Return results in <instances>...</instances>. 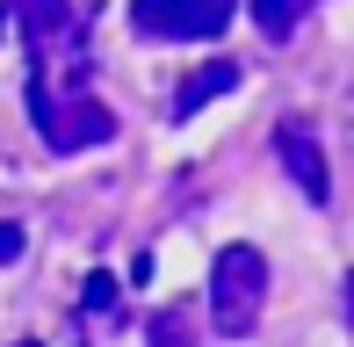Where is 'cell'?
Listing matches in <instances>:
<instances>
[{
	"label": "cell",
	"instance_id": "7",
	"mask_svg": "<svg viewBox=\"0 0 354 347\" xmlns=\"http://www.w3.org/2000/svg\"><path fill=\"white\" fill-rule=\"evenodd\" d=\"M246 8H253V22H261V37H275V44L304 22V0H246Z\"/></svg>",
	"mask_w": 354,
	"mask_h": 347
},
{
	"label": "cell",
	"instance_id": "12",
	"mask_svg": "<svg viewBox=\"0 0 354 347\" xmlns=\"http://www.w3.org/2000/svg\"><path fill=\"white\" fill-rule=\"evenodd\" d=\"M0 37H8V0H0Z\"/></svg>",
	"mask_w": 354,
	"mask_h": 347
},
{
	"label": "cell",
	"instance_id": "9",
	"mask_svg": "<svg viewBox=\"0 0 354 347\" xmlns=\"http://www.w3.org/2000/svg\"><path fill=\"white\" fill-rule=\"evenodd\" d=\"M87 311H116V275H87V297H80Z\"/></svg>",
	"mask_w": 354,
	"mask_h": 347
},
{
	"label": "cell",
	"instance_id": "10",
	"mask_svg": "<svg viewBox=\"0 0 354 347\" xmlns=\"http://www.w3.org/2000/svg\"><path fill=\"white\" fill-rule=\"evenodd\" d=\"M8 261H22V225L0 217V268H8Z\"/></svg>",
	"mask_w": 354,
	"mask_h": 347
},
{
	"label": "cell",
	"instance_id": "8",
	"mask_svg": "<svg viewBox=\"0 0 354 347\" xmlns=\"http://www.w3.org/2000/svg\"><path fill=\"white\" fill-rule=\"evenodd\" d=\"M196 333H188V311H159L152 319V347H188Z\"/></svg>",
	"mask_w": 354,
	"mask_h": 347
},
{
	"label": "cell",
	"instance_id": "3",
	"mask_svg": "<svg viewBox=\"0 0 354 347\" xmlns=\"http://www.w3.org/2000/svg\"><path fill=\"white\" fill-rule=\"evenodd\" d=\"M232 8L239 0H131V22L138 37H159V44H203L232 29Z\"/></svg>",
	"mask_w": 354,
	"mask_h": 347
},
{
	"label": "cell",
	"instance_id": "4",
	"mask_svg": "<svg viewBox=\"0 0 354 347\" xmlns=\"http://www.w3.org/2000/svg\"><path fill=\"white\" fill-rule=\"evenodd\" d=\"M8 22H22L29 51H37V66H51V58H73L80 51V15L73 0H8Z\"/></svg>",
	"mask_w": 354,
	"mask_h": 347
},
{
	"label": "cell",
	"instance_id": "13",
	"mask_svg": "<svg viewBox=\"0 0 354 347\" xmlns=\"http://www.w3.org/2000/svg\"><path fill=\"white\" fill-rule=\"evenodd\" d=\"M22 347H37V340H22Z\"/></svg>",
	"mask_w": 354,
	"mask_h": 347
},
{
	"label": "cell",
	"instance_id": "1",
	"mask_svg": "<svg viewBox=\"0 0 354 347\" xmlns=\"http://www.w3.org/2000/svg\"><path fill=\"white\" fill-rule=\"evenodd\" d=\"M261 304H268V261L261 246H224L217 268H210V326L224 340H246L261 326Z\"/></svg>",
	"mask_w": 354,
	"mask_h": 347
},
{
	"label": "cell",
	"instance_id": "5",
	"mask_svg": "<svg viewBox=\"0 0 354 347\" xmlns=\"http://www.w3.org/2000/svg\"><path fill=\"white\" fill-rule=\"evenodd\" d=\"M275 160L289 167V181H297L311 203H333V167H326V152H318V138H311L304 116H282L275 123Z\"/></svg>",
	"mask_w": 354,
	"mask_h": 347
},
{
	"label": "cell",
	"instance_id": "2",
	"mask_svg": "<svg viewBox=\"0 0 354 347\" xmlns=\"http://www.w3.org/2000/svg\"><path fill=\"white\" fill-rule=\"evenodd\" d=\"M29 116H37V138L51 152H87V145H109L116 138V116H109L102 102H87V94H66V102H51V87L29 73Z\"/></svg>",
	"mask_w": 354,
	"mask_h": 347
},
{
	"label": "cell",
	"instance_id": "11",
	"mask_svg": "<svg viewBox=\"0 0 354 347\" xmlns=\"http://www.w3.org/2000/svg\"><path fill=\"white\" fill-rule=\"evenodd\" d=\"M347 319H354V275H347Z\"/></svg>",
	"mask_w": 354,
	"mask_h": 347
},
{
	"label": "cell",
	"instance_id": "6",
	"mask_svg": "<svg viewBox=\"0 0 354 347\" xmlns=\"http://www.w3.org/2000/svg\"><path fill=\"white\" fill-rule=\"evenodd\" d=\"M239 87V66L232 58H210V66H196L181 87H174V116H196L203 102H217V94H232Z\"/></svg>",
	"mask_w": 354,
	"mask_h": 347
}]
</instances>
